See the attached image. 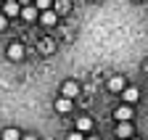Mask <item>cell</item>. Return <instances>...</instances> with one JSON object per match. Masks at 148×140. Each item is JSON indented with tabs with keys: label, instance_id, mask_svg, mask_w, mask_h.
<instances>
[{
	"label": "cell",
	"instance_id": "2e32d148",
	"mask_svg": "<svg viewBox=\"0 0 148 140\" xmlns=\"http://www.w3.org/2000/svg\"><path fill=\"white\" fill-rule=\"evenodd\" d=\"M66 140H85V137H82V132H79V130H77V132H71V135H69V137H66Z\"/></svg>",
	"mask_w": 148,
	"mask_h": 140
},
{
	"label": "cell",
	"instance_id": "7a4b0ae2",
	"mask_svg": "<svg viewBox=\"0 0 148 140\" xmlns=\"http://www.w3.org/2000/svg\"><path fill=\"white\" fill-rule=\"evenodd\" d=\"M3 13L5 16H18L21 13V5H18L16 0H3Z\"/></svg>",
	"mask_w": 148,
	"mask_h": 140
},
{
	"label": "cell",
	"instance_id": "5bb4252c",
	"mask_svg": "<svg viewBox=\"0 0 148 140\" xmlns=\"http://www.w3.org/2000/svg\"><path fill=\"white\" fill-rule=\"evenodd\" d=\"M32 3H37V8L45 11V8H50V5H53V0H32Z\"/></svg>",
	"mask_w": 148,
	"mask_h": 140
},
{
	"label": "cell",
	"instance_id": "277c9868",
	"mask_svg": "<svg viewBox=\"0 0 148 140\" xmlns=\"http://www.w3.org/2000/svg\"><path fill=\"white\" fill-rule=\"evenodd\" d=\"M40 21H42L45 27H53L56 21H58V13H56V11H50V8H45V11L40 13Z\"/></svg>",
	"mask_w": 148,
	"mask_h": 140
},
{
	"label": "cell",
	"instance_id": "30bf717a",
	"mask_svg": "<svg viewBox=\"0 0 148 140\" xmlns=\"http://www.w3.org/2000/svg\"><path fill=\"white\" fill-rule=\"evenodd\" d=\"M64 95H66V98L79 95V85H77V82H66V85H64Z\"/></svg>",
	"mask_w": 148,
	"mask_h": 140
},
{
	"label": "cell",
	"instance_id": "44dd1931",
	"mask_svg": "<svg viewBox=\"0 0 148 140\" xmlns=\"http://www.w3.org/2000/svg\"><path fill=\"white\" fill-rule=\"evenodd\" d=\"M132 140H135V137H132Z\"/></svg>",
	"mask_w": 148,
	"mask_h": 140
},
{
	"label": "cell",
	"instance_id": "ba28073f",
	"mask_svg": "<svg viewBox=\"0 0 148 140\" xmlns=\"http://www.w3.org/2000/svg\"><path fill=\"white\" fill-rule=\"evenodd\" d=\"M21 16H24L27 21H34V19H37V8H34L32 3H29V5H21Z\"/></svg>",
	"mask_w": 148,
	"mask_h": 140
},
{
	"label": "cell",
	"instance_id": "8fae6325",
	"mask_svg": "<svg viewBox=\"0 0 148 140\" xmlns=\"http://www.w3.org/2000/svg\"><path fill=\"white\" fill-rule=\"evenodd\" d=\"M122 98L127 103H135L138 100V90H135V87H124V90H122Z\"/></svg>",
	"mask_w": 148,
	"mask_h": 140
},
{
	"label": "cell",
	"instance_id": "4fadbf2b",
	"mask_svg": "<svg viewBox=\"0 0 148 140\" xmlns=\"http://www.w3.org/2000/svg\"><path fill=\"white\" fill-rule=\"evenodd\" d=\"M71 5H69V0H56V13H66Z\"/></svg>",
	"mask_w": 148,
	"mask_h": 140
},
{
	"label": "cell",
	"instance_id": "d6986e66",
	"mask_svg": "<svg viewBox=\"0 0 148 140\" xmlns=\"http://www.w3.org/2000/svg\"><path fill=\"white\" fill-rule=\"evenodd\" d=\"M87 140H98V137H87Z\"/></svg>",
	"mask_w": 148,
	"mask_h": 140
},
{
	"label": "cell",
	"instance_id": "6da1fadb",
	"mask_svg": "<svg viewBox=\"0 0 148 140\" xmlns=\"http://www.w3.org/2000/svg\"><path fill=\"white\" fill-rule=\"evenodd\" d=\"M8 58H11V61H21V58H24V45L11 42V45H8Z\"/></svg>",
	"mask_w": 148,
	"mask_h": 140
},
{
	"label": "cell",
	"instance_id": "e0dca14e",
	"mask_svg": "<svg viewBox=\"0 0 148 140\" xmlns=\"http://www.w3.org/2000/svg\"><path fill=\"white\" fill-rule=\"evenodd\" d=\"M16 3H18V5H29L32 0H16Z\"/></svg>",
	"mask_w": 148,
	"mask_h": 140
},
{
	"label": "cell",
	"instance_id": "52a82bcc",
	"mask_svg": "<svg viewBox=\"0 0 148 140\" xmlns=\"http://www.w3.org/2000/svg\"><path fill=\"white\" fill-rule=\"evenodd\" d=\"M77 130H79V132H90V130H92V119H90V116H79V119H77Z\"/></svg>",
	"mask_w": 148,
	"mask_h": 140
},
{
	"label": "cell",
	"instance_id": "3957f363",
	"mask_svg": "<svg viewBox=\"0 0 148 140\" xmlns=\"http://www.w3.org/2000/svg\"><path fill=\"white\" fill-rule=\"evenodd\" d=\"M56 111H58V114H69L71 111V98H66V95L56 98Z\"/></svg>",
	"mask_w": 148,
	"mask_h": 140
},
{
	"label": "cell",
	"instance_id": "ffe728a7",
	"mask_svg": "<svg viewBox=\"0 0 148 140\" xmlns=\"http://www.w3.org/2000/svg\"><path fill=\"white\" fill-rule=\"evenodd\" d=\"M92 3H98V0H92Z\"/></svg>",
	"mask_w": 148,
	"mask_h": 140
},
{
	"label": "cell",
	"instance_id": "9a60e30c",
	"mask_svg": "<svg viewBox=\"0 0 148 140\" xmlns=\"http://www.w3.org/2000/svg\"><path fill=\"white\" fill-rule=\"evenodd\" d=\"M5 24H8V16H5L3 11H0V32H3V29H5Z\"/></svg>",
	"mask_w": 148,
	"mask_h": 140
},
{
	"label": "cell",
	"instance_id": "9c48e42d",
	"mask_svg": "<svg viewBox=\"0 0 148 140\" xmlns=\"http://www.w3.org/2000/svg\"><path fill=\"white\" fill-rule=\"evenodd\" d=\"M108 90H114V93L124 90V77H111L108 79Z\"/></svg>",
	"mask_w": 148,
	"mask_h": 140
},
{
	"label": "cell",
	"instance_id": "ac0fdd59",
	"mask_svg": "<svg viewBox=\"0 0 148 140\" xmlns=\"http://www.w3.org/2000/svg\"><path fill=\"white\" fill-rule=\"evenodd\" d=\"M21 140H37V137H34V135H27V137H21Z\"/></svg>",
	"mask_w": 148,
	"mask_h": 140
},
{
	"label": "cell",
	"instance_id": "8992f818",
	"mask_svg": "<svg viewBox=\"0 0 148 140\" xmlns=\"http://www.w3.org/2000/svg\"><path fill=\"white\" fill-rule=\"evenodd\" d=\"M116 135H119V137H132V124H130V122H119Z\"/></svg>",
	"mask_w": 148,
	"mask_h": 140
},
{
	"label": "cell",
	"instance_id": "5b68a950",
	"mask_svg": "<svg viewBox=\"0 0 148 140\" xmlns=\"http://www.w3.org/2000/svg\"><path fill=\"white\" fill-rule=\"evenodd\" d=\"M114 116H116L119 122H127V119H132V109H130V106H119V109L114 111Z\"/></svg>",
	"mask_w": 148,
	"mask_h": 140
},
{
	"label": "cell",
	"instance_id": "7c38bea8",
	"mask_svg": "<svg viewBox=\"0 0 148 140\" xmlns=\"http://www.w3.org/2000/svg\"><path fill=\"white\" fill-rule=\"evenodd\" d=\"M3 140H21V132H18L16 127H8V130L3 132Z\"/></svg>",
	"mask_w": 148,
	"mask_h": 140
}]
</instances>
